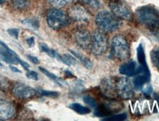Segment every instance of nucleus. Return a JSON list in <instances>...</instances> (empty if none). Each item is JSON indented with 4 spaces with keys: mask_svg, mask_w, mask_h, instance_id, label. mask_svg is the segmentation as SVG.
I'll return each instance as SVG.
<instances>
[{
    "mask_svg": "<svg viewBox=\"0 0 159 121\" xmlns=\"http://www.w3.org/2000/svg\"><path fill=\"white\" fill-rule=\"evenodd\" d=\"M139 22L159 36V11L152 6H144L137 11Z\"/></svg>",
    "mask_w": 159,
    "mask_h": 121,
    "instance_id": "obj_1",
    "label": "nucleus"
},
{
    "mask_svg": "<svg viewBox=\"0 0 159 121\" xmlns=\"http://www.w3.org/2000/svg\"><path fill=\"white\" fill-rule=\"evenodd\" d=\"M116 93L123 99H130L134 95V87L128 78H120L116 84Z\"/></svg>",
    "mask_w": 159,
    "mask_h": 121,
    "instance_id": "obj_8",
    "label": "nucleus"
},
{
    "mask_svg": "<svg viewBox=\"0 0 159 121\" xmlns=\"http://www.w3.org/2000/svg\"><path fill=\"white\" fill-rule=\"evenodd\" d=\"M10 68L11 69L12 71H13V72H16V73H21V71L19 70V68H16L14 66H12V65H10Z\"/></svg>",
    "mask_w": 159,
    "mask_h": 121,
    "instance_id": "obj_38",
    "label": "nucleus"
},
{
    "mask_svg": "<svg viewBox=\"0 0 159 121\" xmlns=\"http://www.w3.org/2000/svg\"><path fill=\"white\" fill-rule=\"evenodd\" d=\"M100 89L102 94L108 98H113L116 93V84H114V82L109 79H103L101 82Z\"/></svg>",
    "mask_w": 159,
    "mask_h": 121,
    "instance_id": "obj_15",
    "label": "nucleus"
},
{
    "mask_svg": "<svg viewBox=\"0 0 159 121\" xmlns=\"http://www.w3.org/2000/svg\"><path fill=\"white\" fill-rule=\"evenodd\" d=\"M41 95L43 96L47 97H52V98H56L58 96V93L55 92V91H47V90H42L41 91Z\"/></svg>",
    "mask_w": 159,
    "mask_h": 121,
    "instance_id": "obj_31",
    "label": "nucleus"
},
{
    "mask_svg": "<svg viewBox=\"0 0 159 121\" xmlns=\"http://www.w3.org/2000/svg\"><path fill=\"white\" fill-rule=\"evenodd\" d=\"M150 78V72H142L136 74V76L134 79V84L136 90H140L142 88V87L148 82L149 79Z\"/></svg>",
    "mask_w": 159,
    "mask_h": 121,
    "instance_id": "obj_16",
    "label": "nucleus"
},
{
    "mask_svg": "<svg viewBox=\"0 0 159 121\" xmlns=\"http://www.w3.org/2000/svg\"><path fill=\"white\" fill-rule=\"evenodd\" d=\"M144 71L150 72L148 67L146 68V67H143L142 65L137 67L136 63L134 61H130V62L123 64L119 68V73L121 74L125 75V76H134V75H136L138 73L144 72Z\"/></svg>",
    "mask_w": 159,
    "mask_h": 121,
    "instance_id": "obj_11",
    "label": "nucleus"
},
{
    "mask_svg": "<svg viewBox=\"0 0 159 121\" xmlns=\"http://www.w3.org/2000/svg\"><path fill=\"white\" fill-rule=\"evenodd\" d=\"M12 93L16 98L25 100L34 96L36 91L29 85L22 83H16L12 89Z\"/></svg>",
    "mask_w": 159,
    "mask_h": 121,
    "instance_id": "obj_9",
    "label": "nucleus"
},
{
    "mask_svg": "<svg viewBox=\"0 0 159 121\" xmlns=\"http://www.w3.org/2000/svg\"><path fill=\"white\" fill-rule=\"evenodd\" d=\"M63 57L65 59L66 63V65H69V66H70L71 65H75L77 63V61L75 57L68 54H66L63 55Z\"/></svg>",
    "mask_w": 159,
    "mask_h": 121,
    "instance_id": "obj_30",
    "label": "nucleus"
},
{
    "mask_svg": "<svg viewBox=\"0 0 159 121\" xmlns=\"http://www.w3.org/2000/svg\"><path fill=\"white\" fill-rule=\"evenodd\" d=\"M91 51L95 56H101L106 52L108 47V40L104 32L95 31L91 40Z\"/></svg>",
    "mask_w": 159,
    "mask_h": 121,
    "instance_id": "obj_5",
    "label": "nucleus"
},
{
    "mask_svg": "<svg viewBox=\"0 0 159 121\" xmlns=\"http://www.w3.org/2000/svg\"><path fill=\"white\" fill-rule=\"evenodd\" d=\"M40 48H41V51H43V52L47 53L49 57H52V58L57 59V60L60 61V62L66 64V61L65 59H63V57L62 56H61L57 51H55V50H53V49L49 48L48 45L47 44H45V43H41V44H40Z\"/></svg>",
    "mask_w": 159,
    "mask_h": 121,
    "instance_id": "obj_17",
    "label": "nucleus"
},
{
    "mask_svg": "<svg viewBox=\"0 0 159 121\" xmlns=\"http://www.w3.org/2000/svg\"><path fill=\"white\" fill-rule=\"evenodd\" d=\"M49 3L55 7H62L70 4L73 0H48Z\"/></svg>",
    "mask_w": 159,
    "mask_h": 121,
    "instance_id": "obj_26",
    "label": "nucleus"
},
{
    "mask_svg": "<svg viewBox=\"0 0 159 121\" xmlns=\"http://www.w3.org/2000/svg\"><path fill=\"white\" fill-rule=\"evenodd\" d=\"M80 1L83 4L93 9H99L101 7V2L99 0H80Z\"/></svg>",
    "mask_w": 159,
    "mask_h": 121,
    "instance_id": "obj_25",
    "label": "nucleus"
},
{
    "mask_svg": "<svg viewBox=\"0 0 159 121\" xmlns=\"http://www.w3.org/2000/svg\"><path fill=\"white\" fill-rule=\"evenodd\" d=\"M19 63H20V64H21V66L23 67L24 68L26 69V70H27V69H29V68H30V65H29L28 63H27L25 62V61L21 60V59H20Z\"/></svg>",
    "mask_w": 159,
    "mask_h": 121,
    "instance_id": "obj_37",
    "label": "nucleus"
},
{
    "mask_svg": "<svg viewBox=\"0 0 159 121\" xmlns=\"http://www.w3.org/2000/svg\"><path fill=\"white\" fill-rule=\"evenodd\" d=\"M0 66H3V65H2V63H1V62H0Z\"/></svg>",
    "mask_w": 159,
    "mask_h": 121,
    "instance_id": "obj_42",
    "label": "nucleus"
},
{
    "mask_svg": "<svg viewBox=\"0 0 159 121\" xmlns=\"http://www.w3.org/2000/svg\"><path fill=\"white\" fill-rule=\"evenodd\" d=\"M5 99V95L4 92L2 90H0V102L1 101H3Z\"/></svg>",
    "mask_w": 159,
    "mask_h": 121,
    "instance_id": "obj_39",
    "label": "nucleus"
},
{
    "mask_svg": "<svg viewBox=\"0 0 159 121\" xmlns=\"http://www.w3.org/2000/svg\"><path fill=\"white\" fill-rule=\"evenodd\" d=\"M71 53L74 56L76 57L77 59H79L80 62L82 64L84 65L86 68L88 69H91L93 67V63L89 59L88 57H86L84 55H83L82 54H80L78 52H77V51H75L73 50H70Z\"/></svg>",
    "mask_w": 159,
    "mask_h": 121,
    "instance_id": "obj_18",
    "label": "nucleus"
},
{
    "mask_svg": "<svg viewBox=\"0 0 159 121\" xmlns=\"http://www.w3.org/2000/svg\"><path fill=\"white\" fill-rule=\"evenodd\" d=\"M11 5L13 7L20 11L27 8L30 5L29 0H11Z\"/></svg>",
    "mask_w": 159,
    "mask_h": 121,
    "instance_id": "obj_20",
    "label": "nucleus"
},
{
    "mask_svg": "<svg viewBox=\"0 0 159 121\" xmlns=\"http://www.w3.org/2000/svg\"><path fill=\"white\" fill-rule=\"evenodd\" d=\"M10 87V82L6 77L0 74V90H7Z\"/></svg>",
    "mask_w": 159,
    "mask_h": 121,
    "instance_id": "obj_28",
    "label": "nucleus"
},
{
    "mask_svg": "<svg viewBox=\"0 0 159 121\" xmlns=\"http://www.w3.org/2000/svg\"><path fill=\"white\" fill-rule=\"evenodd\" d=\"M27 43L30 47H33L35 44V39L33 37H30V38L27 39Z\"/></svg>",
    "mask_w": 159,
    "mask_h": 121,
    "instance_id": "obj_36",
    "label": "nucleus"
},
{
    "mask_svg": "<svg viewBox=\"0 0 159 121\" xmlns=\"http://www.w3.org/2000/svg\"><path fill=\"white\" fill-rule=\"evenodd\" d=\"M27 77L28 79H33V80H34V81L39 80V75H38V73L35 72V71H27Z\"/></svg>",
    "mask_w": 159,
    "mask_h": 121,
    "instance_id": "obj_32",
    "label": "nucleus"
},
{
    "mask_svg": "<svg viewBox=\"0 0 159 121\" xmlns=\"http://www.w3.org/2000/svg\"><path fill=\"white\" fill-rule=\"evenodd\" d=\"M95 22L99 30L104 32H112L120 28L122 24L121 19L112 12L102 11L99 12L95 19Z\"/></svg>",
    "mask_w": 159,
    "mask_h": 121,
    "instance_id": "obj_2",
    "label": "nucleus"
},
{
    "mask_svg": "<svg viewBox=\"0 0 159 121\" xmlns=\"http://www.w3.org/2000/svg\"><path fill=\"white\" fill-rule=\"evenodd\" d=\"M119 104L115 102H108L100 106H97L94 111V115L97 117H108L114 112L119 111Z\"/></svg>",
    "mask_w": 159,
    "mask_h": 121,
    "instance_id": "obj_12",
    "label": "nucleus"
},
{
    "mask_svg": "<svg viewBox=\"0 0 159 121\" xmlns=\"http://www.w3.org/2000/svg\"><path fill=\"white\" fill-rule=\"evenodd\" d=\"M151 61L157 70L159 71V48H156L150 52Z\"/></svg>",
    "mask_w": 159,
    "mask_h": 121,
    "instance_id": "obj_23",
    "label": "nucleus"
},
{
    "mask_svg": "<svg viewBox=\"0 0 159 121\" xmlns=\"http://www.w3.org/2000/svg\"><path fill=\"white\" fill-rule=\"evenodd\" d=\"M39 70L41 71V72H42L43 73H44L46 76H47V77H49V79H52V80L54 81V82L56 83L57 84H58L59 86H61V87H63V83H65V82H63V81L61 78H59V77L55 76V74H53V73H50L49 71L46 70L45 68H42V67H39Z\"/></svg>",
    "mask_w": 159,
    "mask_h": 121,
    "instance_id": "obj_21",
    "label": "nucleus"
},
{
    "mask_svg": "<svg viewBox=\"0 0 159 121\" xmlns=\"http://www.w3.org/2000/svg\"><path fill=\"white\" fill-rule=\"evenodd\" d=\"M7 32L9 33L11 36H13L15 38L18 39L19 38V29H16V28H11V29H7Z\"/></svg>",
    "mask_w": 159,
    "mask_h": 121,
    "instance_id": "obj_33",
    "label": "nucleus"
},
{
    "mask_svg": "<svg viewBox=\"0 0 159 121\" xmlns=\"http://www.w3.org/2000/svg\"><path fill=\"white\" fill-rule=\"evenodd\" d=\"M109 7L112 13L119 19L127 21L132 19V12L123 2L119 0H112L109 4Z\"/></svg>",
    "mask_w": 159,
    "mask_h": 121,
    "instance_id": "obj_7",
    "label": "nucleus"
},
{
    "mask_svg": "<svg viewBox=\"0 0 159 121\" xmlns=\"http://www.w3.org/2000/svg\"><path fill=\"white\" fill-rule=\"evenodd\" d=\"M0 54L5 62L10 64H16L20 59L18 55L2 41H0Z\"/></svg>",
    "mask_w": 159,
    "mask_h": 121,
    "instance_id": "obj_13",
    "label": "nucleus"
},
{
    "mask_svg": "<svg viewBox=\"0 0 159 121\" xmlns=\"http://www.w3.org/2000/svg\"><path fill=\"white\" fill-rule=\"evenodd\" d=\"M127 114L125 113H122V114L119 115H112L109 116L108 118H104L103 120H107V121H122L125 120L127 119Z\"/></svg>",
    "mask_w": 159,
    "mask_h": 121,
    "instance_id": "obj_27",
    "label": "nucleus"
},
{
    "mask_svg": "<svg viewBox=\"0 0 159 121\" xmlns=\"http://www.w3.org/2000/svg\"><path fill=\"white\" fill-rule=\"evenodd\" d=\"M74 37L76 43L83 49H88L91 45L92 37L88 29H77L74 32Z\"/></svg>",
    "mask_w": 159,
    "mask_h": 121,
    "instance_id": "obj_10",
    "label": "nucleus"
},
{
    "mask_svg": "<svg viewBox=\"0 0 159 121\" xmlns=\"http://www.w3.org/2000/svg\"><path fill=\"white\" fill-rule=\"evenodd\" d=\"M69 108L80 115H86L91 112L90 109L86 106H83V105L80 104L78 103H73V104H71L69 105Z\"/></svg>",
    "mask_w": 159,
    "mask_h": 121,
    "instance_id": "obj_19",
    "label": "nucleus"
},
{
    "mask_svg": "<svg viewBox=\"0 0 159 121\" xmlns=\"http://www.w3.org/2000/svg\"><path fill=\"white\" fill-rule=\"evenodd\" d=\"M16 113V106L13 103L3 100L0 102V120H8L13 118Z\"/></svg>",
    "mask_w": 159,
    "mask_h": 121,
    "instance_id": "obj_14",
    "label": "nucleus"
},
{
    "mask_svg": "<svg viewBox=\"0 0 159 121\" xmlns=\"http://www.w3.org/2000/svg\"><path fill=\"white\" fill-rule=\"evenodd\" d=\"M69 19L79 23H88L90 21L91 15L84 7L80 5H75L69 9Z\"/></svg>",
    "mask_w": 159,
    "mask_h": 121,
    "instance_id": "obj_6",
    "label": "nucleus"
},
{
    "mask_svg": "<svg viewBox=\"0 0 159 121\" xmlns=\"http://www.w3.org/2000/svg\"><path fill=\"white\" fill-rule=\"evenodd\" d=\"M6 0H0V5H4L5 3Z\"/></svg>",
    "mask_w": 159,
    "mask_h": 121,
    "instance_id": "obj_41",
    "label": "nucleus"
},
{
    "mask_svg": "<svg viewBox=\"0 0 159 121\" xmlns=\"http://www.w3.org/2000/svg\"><path fill=\"white\" fill-rule=\"evenodd\" d=\"M143 92L145 95H147V96H150L151 94V93L152 92V87L150 86V85H148V86H147L144 89V90H143Z\"/></svg>",
    "mask_w": 159,
    "mask_h": 121,
    "instance_id": "obj_34",
    "label": "nucleus"
},
{
    "mask_svg": "<svg viewBox=\"0 0 159 121\" xmlns=\"http://www.w3.org/2000/svg\"><path fill=\"white\" fill-rule=\"evenodd\" d=\"M83 100H84V102L85 103V104H89V106L93 107V108H97V106H98V104H97L96 101H95L94 98H91V97L89 96H85L84 98H83Z\"/></svg>",
    "mask_w": 159,
    "mask_h": 121,
    "instance_id": "obj_29",
    "label": "nucleus"
},
{
    "mask_svg": "<svg viewBox=\"0 0 159 121\" xmlns=\"http://www.w3.org/2000/svg\"><path fill=\"white\" fill-rule=\"evenodd\" d=\"M70 19L68 14L62 10L57 8L50 9L47 13V22L50 28L60 29L66 27L69 24Z\"/></svg>",
    "mask_w": 159,
    "mask_h": 121,
    "instance_id": "obj_4",
    "label": "nucleus"
},
{
    "mask_svg": "<svg viewBox=\"0 0 159 121\" xmlns=\"http://www.w3.org/2000/svg\"><path fill=\"white\" fill-rule=\"evenodd\" d=\"M65 73H66V74L67 76H68L69 77H70V78H71V77H75V76H73L72 73L69 72V71H66Z\"/></svg>",
    "mask_w": 159,
    "mask_h": 121,
    "instance_id": "obj_40",
    "label": "nucleus"
},
{
    "mask_svg": "<svg viewBox=\"0 0 159 121\" xmlns=\"http://www.w3.org/2000/svg\"><path fill=\"white\" fill-rule=\"evenodd\" d=\"M27 58H28L32 63H34V64H38V63H39V59H38L36 57L32 56V55H27Z\"/></svg>",
    "mask_w": 159,
    "mask_h": 121,
    "instance_id": "obj_35",
    "label": "nucleus"
},
{
    "mask_svg": "<svg viewBox=\"0 0 159 121\" xmlns=\"http://www.w3.org/2000/svg\"><path fill=\"white\" fill-rule=\"evenodd\" d=\"M137 57H138V61L140 63V65L147 68L148 65H147L146 62V57H145L144 51L142 44L139 45L138 49H137Z\"/></svg>",
    "mask_w": 159,
    "mask_h": 121,
    "instance_id": "obj_22",
    "label": "nucleus"
},
{
    "mask_svg": "<svg viewBox=\"0 0 159 121\" xmlns=\"http://www.w3.org/2000/svg\"><path fill=\"white\" fill-rule=\"evenodd\" d=\"M130 57V45L126 38L122 35H116L112 40L110 57L124 61L128 59Z\"/></svg>",
    "mask_w": 159,
    "mask_h": 121,
    "instance_id": "obj_3",
    "label": "nucleus"
},
{
    "mask_svg": "<svg viewBox=\"0 0 159 121\" xmlns=\"http://www.w3.org/2000/svg\"><path fill=\"white\" fill-rule=\"evenodd\" d=\"M21 23H22L23 24H25L28 26V27H32V28L34 29H38L40 27L39 21H38L37 19H33V18H30V19H24L21 21Z\"/></svg>",
    "mask_w": 159,
    "mask_h": 121,
    "instance_id": "obj_24",
    "label": "nucleus"
}]
</instances>
